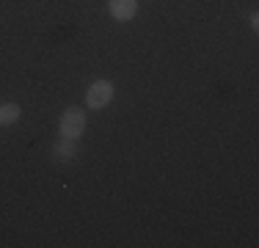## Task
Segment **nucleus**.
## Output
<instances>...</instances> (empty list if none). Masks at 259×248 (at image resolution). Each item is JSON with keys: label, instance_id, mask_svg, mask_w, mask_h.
Wrapping results in <instances>:
<instances>
[{"label": "nucleus", "instance_id": "obj_1", "mask_svg": "<svg viewBox=\"0 0 259 248\" xmlns=\"http://www.w3.org/2000/svg\"><path fill=\"white\" fill-rule=\"evenodd\" d=\"M83 130H85V110L83 108H66L64 113H61L58 133L64 135V138L77 141L80 135H83Z\"/></svg>", "mask_w": 259, "mask_h": 248}, {"label": "nucleus", "instance_id": "obj_2", "mask_svg": "<svg viewBox=\"0 0 259 248\" xmlns=\"http://www.w3.org/2000/svg\"><path fill=\"white\" fill-rule=\"evenodd\" d=\"M110 99H113V83H110V80H97V83H91L89 91H85V105H89V110H102L105 105H110Z\"/></svg>", "mask_w": 259, "mask_h": 248}, {"label": "nucleus", "instance_id": "obj_3", "mask_svg": "<svg viewBox=\"0 0 259 248\" xmlns=\"http://www.w3.org/2000/svg\"><path fill=\"white\" fill-rule=\"evenodd\" d=\"M108 11L116 22H130L138 14V0H108Z\"/></svg>", "mask_w": 259, "mask_h": 248}, {"label": "nucleus", "instance_id": "obj_4", "mask_svg": "<svg viewBox=\"0 0 259 248\" xmlns=\"http://www.w3.org/2000/svg\"><path fill=\"white\" fill-rule=\"evenodd\" d=\"M75 154H77V146H75L72 138H64V135H61V138L53 144V157L58 160V163H72Z\"/></svg>", "mask_w": 259, "mask_h": 248}, {"label": "nucleus", "instance_id": "obj_5", "mask_svg": "<svg viewBox=\"0 0 259 248\" xmlns=\"http://www.w3.org/2000/svg\"><path fill=\"white\" fill-rule=\"evenodd\" d=\"M22 116V108L17 102H3L0 105V127H9V124H17Z\"/></svg>", "mask_w": 259, "mask_h": 248}, {"label": "nucleus", "instance_id": "obj_6", "mask_svg": "<svg viewBox=\"0 0 259 248\" xmlns=\"http://www.w3.org/2000/svg\"><path fill=\"white\" fill-rule=\"evenodd\" d=\"M248 22H251V28H259V14H256V11H251V14H248Z\"/></svg>", "mask_w": 259, "mask_h": 248}]
</instances>
